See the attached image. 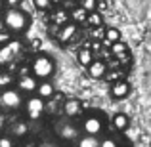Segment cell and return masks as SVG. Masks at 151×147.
<instances>
[{
	"label": "cell",
	"instance_id": "obj_1",
	"mask_svg": "<svg viewBox=\"0 0 151 147\" xmlns=\"http://www.w3.org/2000/svg\"><path fill=\"white\" fill-rule=\"evenodd\" d=\"M2 21L10 34H21L31 27V15L23 8H8L2 14Z\"/></svg>",
	"mask_w": 151,
	"mask_h": 147
},
{
	"label": "cell",
	"instance_id": "obj_2",
	"mask_svg": "<svg viewBox=\"0 0 151 147\" xmlns=\"http://www.w3.org/2000/svg\"><path fill=\"white\" fill-rule=\"evenodd\" d=\"M31 71H33V77L37 78V80H46V78H50L52 75H54L55 63L50 55L38 54L37 57L31 61Z\"/></svg>",
	"mask_w": 151,
	"mask_h": 147
},
{
	"label": "cell",
	"instance_id": "obj_3",
	"mask_svg": "<svg viewBox=\"0 0 151 147\" xmlns=\"http://www.w3.org/2000/svg\"><path fill=\"white\" fill-rule=\"evenodd\" d=\"M0 105L8 111H15L23 107V94L17 88H2L0 92Z\"/></svg>",
	"mask_w": 151,
	"mask_h": 147
},
{
	"label": "cell",
	"instance_id": "obj_4",
	"mask_svg": "<svg viewBox=\"0 0 151 147\" xmlns=\"http://www.w3.org/2000/svg\"><path fill=\"white\" fill-rule=\"evenodd\" d=\"M44 111H46V101L42 98L31 96L29 99H27V103H25V115H27V118L37 120V118H40L42 115H44Z\"/></svg>",
	"mask_w": 151,
	"mask_h": 147
},
{
	"label": "cell",
	"instance_id": "obj_5",
	"mask_svg": "<svg viewBox=\"0 0 151 147\" xmlns=\"http://www.w3.org/2000/svg\"><path fill=\"white\" fill-rule=\"evenodd\" d=\"M82 130H84V134H88V136H100L101 130H103V118L100 115H88V117H84V120H82Z\"/></svg>",
	"mask_w": 151,
	"mask_h": 147
},
{
	"label": "cell",
	"instance_id": "obj_6",
	"mask_svg": "<svg viewBox=\"0 0 151 147\" xmlns=\"http://www.w3.org/2000/svg\"><path fill=\"white\" fill-rule=\"evenodd\" d=\"M21 52V42L10 40L8 44L0 46V63H12V59Z\"/></svg>",
	"mask_w": 151,
	"mask_h": 147
},
{
	"label": "cell",
	"instance_id": "obj_7",
	"mask_svg": "<svg viewBox=\"0 0 151 147\" xmlns=\"http://www.w3.org/2000/svg\"><path fill=\"white\" fill-rule=\"evenodd\" d=\"M37 86H38V80L33 75H23L17 80V90L21 94H35L37 92Z\"/></svg>",
	"mask_w": 151,
	"mask_h": 147
},
{
	"label": "cell",
	"instance_id": "obj_8",
	"mask_svg": "<svg viewBox=\"0 0 151 147\" xmlns=\"http://www.w3.org/2000/svg\"><path fill=\"white\" fill-rule=\"evenodd\" d=\"M63 113H65L67 118H75L78 117V115L82 113V103L78 101L77 98H69L65 99V103H63Z\"/></svg>",
	"mask_w": 151,
	"mask_h": 147
},
{
	"label": "cell",
	"instance_id": "obj_9",
	"mask_svg": "<svg viewBox=\"0 0 151 147\" xmlns=\"http://www.w3.org/2000/svg\"><path fill=\"white\" fill-rule=\"evenodd\" d=\"M130 94V84L126 80H115L111 84V96L115 99H124Z\"/></svg>",
	"mask_w": 151,
	"mask_h": 147
},
{
	"label": "cell",
	"instance_id": "obj_10",
	"mask_svg": "<svg viewBox=\"0 0 151 147\" xmlns=\"http://www.w3.org/2000/svg\"><path fill=\"white\" fill-rule=\"evenodd\" d=\"M75 34H77V23L67 21L65 25H61V29H59L58 40H59V42H69V40H73Z\"/></svg>",
	"mask_w": 151,
	"mask_h": 147
},
{
	"label": "cell",
	"instance_id": "obj_11",
	"mask_svg": "<svg viewBox=\"0 0 151 147\" xmlns=\"http://www.w3.org/2000/svg\"><path fill=\"white\" fill-rule=\"evenodd\" d=\"M37 96L38 98H42L44 101H48V99H52L55 96V88H54V84L48 80H40L38 82V86H37Z\"/></svg>",
	"mask_w": 151,
	"mask_h": 147
},
{
	"label": "cell",
	"instance_id": "obj_12",
	"mask_svg": "<svg viewBox=\"0 0 151 147\" xmlns=\"http://www.w3.org/2000/svg\"><path fill=\"white\" fill-rule=\"evenodd\" d=\"M55 130H58L59 138H63V140H73V138L78 136V130L71 122H59V128H55Z\"/></svg>",
	"mask_w": 151,
	"mask_h": 147
},
{
	"label": "cell",
	"instance_id": "obj_13",
	"mask_svg": "<svg viewBox=\"0 0 151 147\" xmlns=\"http://www.w3.org/2000/svg\"><path fill=\"white\" fill-rule=\"evenodd\" d=\"M105 71H107V65L103 61H100V59H94L88 65V73H90V77H94V78H101L103 75H105Z\"/></svg>",
	"mask_w": 151,
	"mask_h": 147
},
{
	"label": "cell",
	"instance_id": "obj_14",
	"mask_svg": "<svg viewBox=\"0 0 151 147\" xmlns=\"http://www.w3.org/2000/svg\"><path fill=\"white\" fill-rule=\"evenodd\" d=\"M86 25L92 27V29H98V27H103V15L100 11H88V15H86Z\"/></svg>",
	"mask_w": 151,
	"mask_h": 147
},
{
	"label": "cell",
	"instance_id": "obj_15",
	"mask_svg": "<svg viewBox=\"0 0 151 147\" xmlns=\"http://www.w3.org/2000/svg\"><path fill=\"white\" fill-rule=\"evenodd\" d=\"M128 124H130V120H128V117H126L124 113H115L113 115V126H115V130L124 132V130L128 128Z\"/></svg>",
	"mask_w": 151,
	"mask_h": 147
},
{
	"label": "cell",
	"instance_id": "obj_16",
	"mask_svg": "<svg viewBox=\"0 0 151 147\" xmlns=\"http://www.w3.org/2000/svg\"><path fill=\"white\" fill-rule=\"evenodd\" d=\"M77 57H78V63H81V65H84V67H88L90 63L94 61V55H92V50H90L88 46H84V48H81V50H78Z\"/></svg>",
	"mask_w": 151,
	"mask_h": 147
},
{
	"label": "cell",
	"instance_id": "obj_17",
	"mask_svg": "<svg viewBox=\"0 0 151 147\" xmlns=\"http://www.w3.org/2000/svg\"><path fill=\"white\" fill-rule=\"evenodd\" d=\"M86 15H88V11L86 10H82L81 6H77V8H73V11L69 14V21H73V23H84L86 21Z\"/></svg>",
	"mask_w": 151,
	"mask_h": 147
},
{
	"label": "cell",
	"instance_id": "obj_18",
	"mask_svg": "<svg viewBox=\"0 0 151 147\" xmlns=\"http://www.w3.org/2000/svg\"><path fill=\"white\" fill-rule=\"evenodd\" d=\"M103 38H105V44L119 42L121 40V31L115 29V27H109V29H105V33H103Z\"/></svg>",
	"mask_w": 151,
	"mask_h": 147
},
{
	"label": "cell",
	"instance_id": "obj_19",
	"mask_svg": "<svg viewBox=\"0 0 151 147\" xmlns=\"http://www.w3.org/2000/svg\"><path fill=\"white\" fill-rule=\"evenodd\" d=\"M69 21V14H67V10H58V11H54L52 14V23L54 25H65V23Z\"/></svg>",
	"mask_w": 151,
	"mask_h": 147
},
{
	"label": "cell",
	"instance_id": "obj_20",
	"mask_svg": "<svg viewBox=\"0 0 151 147\" xmlns=\"http://www.w3.org/2000/svg\"><path fill=\"white\" fill-rule=\"evenodd\" d=\"M78 147H100V140H98V136H88V134H84V136L78 140Z\"/></svg>",
	"mask_w": 151,
	"mask_h": 147
},
{
	"label": "cell",
	"instance_id": "obj_21",
	"mask_svg": "<svg viewBox=\"0 0 151 147\" xmlns=\"http://www.w3.org/2000/svg\"><path fill=\"white\" fill-rule=\"evenodd\" d=\"M109 46H111V54H113L115 57H121V55L128 54V46H126L122 40H119V42H113V44H109Z\"/></svg>",
	"mask_w": 151,
	"mask_h": 147
},
{
	"label": "cell",
	"instance_id": "obj_22",
	"mask_svg": "<svg viewBox=\"0 0 151 147\" xmlns=\"http://www.w3.org/2000/svg\"><path fill=\"white\" fill-rule=\"evenodd\" d=\"M12 80H14L12 73H0V88H10Z\"/></svg>",
	"mask_w": 151,
	"mask_h": 147
},
{
	"label": "cell",
	"instance_id": "obj_23",
	"mask_svg": "<svg viewBox=\"0 0 151 147\" xmlns=\"http://www.w3.org/2000/svg\"><path fill=\"white\" fill-rule=\"evenodd\" d=\"M81 8L86 11H96L98 10V0H81Z\"/></svg>",
	"mask_w": 151,
	"mask_h": 147
},
{
	"label": "cell",
	"instance_id": "obj_24",
	"mask_svg": "<svg viewBox=\"0 0 151 147\" xmlns=\"http://www.w3.org/2000/svg\"><path fill=\"white\" fill-rule=\"evenodd\" d=\"M33 6L37 8L38 11H46V10H50L52 2L50 0H33Z\"/></svg>",
	"mask_w": 151,
	"mask_h": 147
},
{
	"label": "cell",
	"instance_id": "obj_25",
	"mask_svg": "<svg viewBox=\"0 0 151 147\" xmlns=\"http://www.w3.org/2000/svg\"><path fill=\"white\" fill-rule=\"evenodd\" d=\"M14 134H15V136H23V134H27V124H25V122H15V124H14Z\"/></svg>",
	"mask_w": 151,
	"mask_h": 147
},
{
	"label": "cell",
	"instance_id": "obj_26",
	"mask_svg": "<svg viewBox=\"0 0 151 147\" xmlns=\"http://www.w3.org/2000/svg\"><path fill=\"white\" fill-rule=\"evenodd\" d=\"M100 147H119V145L113 138H103V140H100Z\"/></svg>",
	"mask_w": 151,
	"mask_h": 147
},
{
	"label": "cell",
	"instance_id": "obj_27",
	"mask_svg": "<svg viewBox=\"0 0 151 147\" xmlns=\"http://www.w3.org/2000/svg\"><path fill=\"white\" fill-rule=\"evenodd\" d=\"M12 40V34L8 33V31H2L0 33V46H4V44H8V42Z\"/></svg>",
	"mask_w": 151,
	"mask_h": 147
},
{
	"label": "cell",
	"instance_id": "obj_28",
	"mask_svg": "<svg viewBox=\"0 0 151 147\" xmlns=\"http://www.w3.org/2000/svg\"><path fill=\"white\" fill-rule=\"evenodd\" d=\"M0 147H14V141H12V138L2 136V138H0Z\"/></svg>",
	"mask_w": 151,
	"mask_h": 147
},
{
	"label": "cell",
	"instance_id": "obj_29",
	"mask_svg": "<svg viewBox=\"0 0 151 147\" xmlns=\"http://www.w3.org/2000/svg\"><path fill=\"white\" fill-rule=\"evenodd\" d=\"M4 4H6L8 8H19L23 4V0H4Z\"/></svg>",
	"mask_w": 151,
	"mask_h": 147
},
{
	"label": "cell",
	"instance_id": "obj_30",
	"mask_svg": "<svg viewBox=\"0 0 151 147\" xmlns=\"http://www.w3.org/2000/svg\"><path fill=\"white\" fill-rule=\"evenodd\" d=\"M2 31H6V27H4V21H2V17H0V33Z\"/></svg>",
	"mask_w": 151,
	"mask_h": 147
},
{
	"label": "cell",
	"instance_id": "obj_31",
	"mask_svg": "<svg viewBox=\"0 0 151 147\" xmlns=\"http://www.w3.org/2000/svg\"><path fill=\"white\" fill-rule=\"evenodd\" d=\"M50 2H52V4H63L65 0H50Z\"/></svg>",
	"mask_w": 151,
	"mask_h": 147
},
{
	"label": "cell",
	"instance_id": "obj_32",
	"mask_svg": "<svg viewBox=\"0 0 151 147\" xmlns=\"http://www.w3.org/2000/svg\"><path fill=\"white\" fill-rule=\"evenodd\" d=\"M2 130H4V118L0 117V132H2Z\"/></svg>",
	"mask_w": 151,
	"mask_h": 147
},
{
	"label": "cell",
	"instance_id": "obj_33",
	"mask_svg": "<svg viewBox=\"0 0 151 147\" xmlns=\"http://www.w3.org/2000/svg\"><path fill=\"white\" fill-rule=\"evenodd\" d=\"M2 8H4V0H0V11H2Z\"/></svg>",
	"mask_w": 151,
	"mask_h": 147
}]
</instances>
